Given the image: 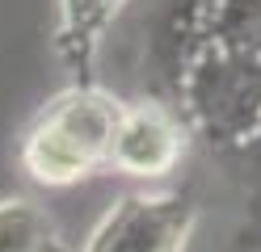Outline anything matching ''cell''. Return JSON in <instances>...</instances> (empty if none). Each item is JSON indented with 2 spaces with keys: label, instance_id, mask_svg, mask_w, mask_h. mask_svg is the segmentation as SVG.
Instances as JSON below:
<instances>
[{
  "label": "cell",
  "instance_id": "5",
  "mask_svg": "<svg viewBox=\"0 0 261 252\" xmlns=\"http://www.w3.org/2000/svg\"><path fill=\"white\" fill-rule=\"evenodd\" d=\"M0 252H68V244L38 202L0 198Z\"/></svg>",
  "mask_w": 261,
  "mask_h": 252
},
{
  "label": "cell",
  "instance_id": "4",
  "mask_svg": "<svg viewBox=\"0 0 261 252\" xmlns=\"http://www.w3.org/2000/svg\"><path fill=\"white\" fill-rule=\"evenodd\" d=\"M122 9L126 0H55V55L72 80H93V67Z\"/></svg>",
  "mask_w": 261,
  "mask_h": 252
},
{
  "label": "cell",
  "instance_id": "3",
  "mask_svg": "<svg viewBox=\"0 0 261 252\" xmlns=\"http://www.w3.org/2000/svg\"><path fill=\"white\" fill-rule=\"evenodd\" d=\"M186 156V122L165 101H126L114 130L110 168L135 181H165Z\"/></svg>",
  "mask_w": 261,
  "mask_h": 252
},
{
  "label": "cell",
  "instance_id": "1",
  "mask_svg": "<svg viewBox=\"0 0 261 252\" xmlns=\"http://www.w3.org/2000/svg\"><path fill=\"white\" fill-rule=\"evenodd\" d=\"M122 105L97 80H72L30 118L17 143L21 173L42 189H72L110 168Z\"/></svg>",
  "mask_w": 261,
  "mask_h": 252
},
{
  "label": "cell",
  "instance_id": "2",
  "mask_svg": "<svg viewBox=\"0 0 261 252\" xmlns=\"http://www.w3.org/2000/svg\"><path fill=\"white\" fill-rule=\"evenodd\" d=\"M198 206L186 193H126L101 214L80 252H186Z\"/></svg>",
  "mask_w": 261,
  "mask_h": 252
}]
</instances>
